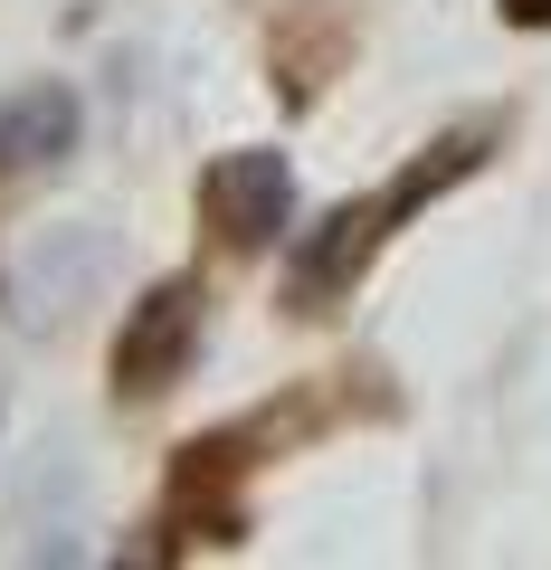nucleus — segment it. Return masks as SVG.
Returning <instances> with one entry per match:
<instances>
[{
    "instance_id": "f257e3e1",
    "label": "nucleus",
    "mask_w": 551,
    "mask_h": 570,
    "mask_svg": "<svg viewBox=\"0 0 551 570\" xmlns=\"http://www.w3.org/2000/svg\"><path fill=\"white\" fill-rule=\"evenodd\" d=\"M200 324H209L200 276H163L115 333V400H163L190 371V352H200Z\"/></svg>"
},
{
    "instance_id": "f03ea898",
    "label": "nucleus",
    "mask_w": 551,
    "mask_h": 570,
    "mask_svg": "<svg viewBox=\"0 0 551 570\" xmlns=\"http://www.w3.org/2000/svg\"><path fill=\"white\" fill-rule=\"evenodd\" d=\"M200 209H209V228H219L228 247H276V238H286V219H295L286 153H266V142L219 153V163L200 171Z\"/></svg>"
},
{
    "instance_id": "7ed1b4c3",
    "label": "nucleus",
    "mask_w": 551,
    "mask_h": 570,
    "mask_svg": "<svg viewBox=\"0 0 551 570\" xmlns=\"http://www.w3.org/2000/svg\"><path fill=\"white\" fill-rule=\"evenodd\" d=\"M381 238H390V209L381 200H352V209H333L314 238H295V305L324 314L333 295L371 266V247H381Z\"/></svg>"
},
{
    "instance_id": "20e7f679",
    "label": "nucleus",
    "mask_w": 551,
    "mask_h": 570,
    "mask_svg": "<svg viewBox=\"0 0 551 570\" xmlns=\"http://www.w3.org/2000/svg\"><path fill=\"white\" fill-rule=\"evenodd\" d=\"M86 134V105L77 86H20V96L0 105V171H39V163H67Z\"/></svg>"
},
{
    "instance_id": "39448f33",
    "label": "nucleus",
    "mask_w": 551,
    "mask_h": 570,
    "mask_svg": "<svg viewBox=\"0 0 551 570\" xmlns=\"http://www.w3.org/2000/svg\"><path fill=\"white\" fill-rule=\"evenodd\" d=\"M485 142H494L485 124H475V134H447V142H429V153H419V163H409L400 181L381 190L390 228H400V219H419V209H429V200H447L456 181H475V171H485Z\"/></svg>"
},
{
    "instance_id": "423d86ee",
    "label": "nucleus",
    "mask_w": 551,
    "mask_h": 570,
    "mask_svg": "<svg viewBox=\"0 0 551 570\" xmlns=\"http://www.w3.org/2000/svg\"><path fill=\"white\" fill-rule=\"evenodd\" d=\"M504 20L513 29H551V0H504Z\"/></svg>"
}]
</instances>
